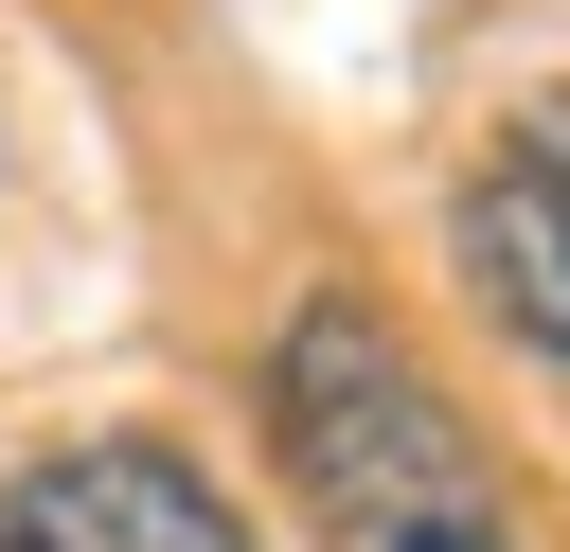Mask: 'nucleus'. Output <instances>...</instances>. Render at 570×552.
<instances>
[{"mask_svg": "<svg viewBox=\"0 0 570 552\" xmlns=\"http://www.w3.org/2000/svg\"><path fill=\"white\" fill-rule=\"evenodd\" d=\"M267 445H285L321 552H517V499H499L481 427L428 392V356L356 285L285 303V338H267Z\"/></svg>", "mask_w": 570, "mask_h": 552, "instance_id": "f257e3e1", "label": "nucleus"}, {"mask_svg": "<svg viewBox=\"0 0 570 552\" xmlns=\"http://www.w3.org/2000/svg\"><path fill=\"white\" fill-rule=\"evenodd\" d=\"M445 249H463L481 321H499L534 374H570V89H534V107L481 125V160H463V196H445Z\"/></svg>", "mask_w": 570, "mask_h": 552, "instance_id": "f03ea898", "label": "nucleus"}, {"mask_svg": "<svg viewBox=\"0 0 570 552\" xmlns=\"http://www.w3.org/2000/svg\"><path fill=\"white\" fill-rule=\"evenodd\" d=\"M0 552H249L232 499L196 481V445L160 427H71L0 481Z\"/></svg>", "mask_w": 570, "mask_h": 552, "instance_id": "7ed1b4c3", "label": "nucleus"}]
</instances>
